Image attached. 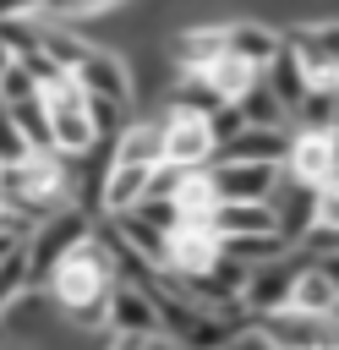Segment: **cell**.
<instances>
[{"mask_svg": "<svg viewBox=\"0 0 339 350\" xmlns=\"http://www.w3.org/2000/svg\"><path fill=\"white\" fill-rule=\"evenodd\" d=\"M284 306H295V312H334L339 306V284L317 268V257L306 252V262H301V273H295V284H290V301Z\"/></svg>", "mask_w": 339, "mask_h": 350, "instance_id": "cell-17", "label": "cell"}, {"mask_svg": "<svg viewBox=\"0 0 339 350\" xmlns=\"http://www.w3.org/2000/svg\"><path fill=\"white\" fill-rule=\"evenodd\" d=\"M44 115H49V131H55V153L66 159H87L98 153V126H93V109H87V93L77 88V77H60L55 88H44Z\"/></svg>", "mask_w": 339, "mask_h": 350, "instance_id": "cell-4", "label": "cell"}, {"mask_svg": "<svg viewBox=\"0 0 339 350\" xmlns=\"http://www.w3.org/2000/svg\"><path fill=\"white\" fill-rule=\"evenodd\" d=\"M77 88L87 93V98H109V104H131L137 98V82H131V66H126V55H115V49H93L77 71Z\"/></svg>", "mask_w": 339, "mask_h": 350, "instance_id": "cell-10", "label": "cell"}, {"mask_svg": "<svg viewBox=\"0 0 339 350\" xmlns=\"http://www.w3.org/2000/svg\"><path fill=\"white\" fill-rule=\"evenodd\" d=\"M235 109L246 115V126H273V131H290V109L273 98V88H268L262 77H257V82L235 98Z\"/></svg>", "mask_w": 339, "mask_h": 350, "instance_id": "cell-22", "label": "cell"}, {"mask_svg": "<svg viewBox=\"0 0 339 350\" xmlns=\"http://www.w3.org/2000/svg\"><path fill=\"white\" fill-rule=\"evenodd\" d=\"M27 153H33V148H27V137L16 131V120H11V109L0 104V170H5V164H22Z\"/></svg>", "mask_w": 339, "mask_h": 350, "instance_id": "cell-27", "label": "cell"}, {"mask_svg": "<svg viewBox=\"0 0 339 350\" xmlns=\"http://www.w3.org/2000/svg\"><path fill=\"white\" fill-rule=\"evenodd\" d=\"M208 170H213L219 202H268V197H273V186H279V164L219 159V164H208Z\"/></svg>", "mask_w": 339, "mask_h": 350, "instance_id": "cell-11", "label": "cell"}, {"mask_svg": "<svg viewBox=\"0 0 339 350\" xmlns=\"http://www.w3.org/2000/svg\"><path fill=\"white\" fill-rule=\"evenodd\" d=\"M312 257H317V268H323V273L339 284V246H334V252H312Z\"/></svg>", "mask_w": 339, "mask_h": 350, "instance_id": "cell-28", "label": "cell"}, {"mask_svg": "<svg viewBox=\"0 0 339 350\" xmlns=\"http://www.w3.org/2000/svg\"><path fill=\"white\" fill-rule=\"evenodd\" d=\"M230 44H224V22H191L170 38V60L175 71H208L213 60H224Z\"/></svg>", "mask_w": 339, "mask_h": 350, "instance_id": "cell-14", "label": "cell"}, {"mask_svg": "<svg viewBox=\"0 0 339 350\" xmlns=\"http://www.w3.org/2000/svg\"><path fill=\"white\" fill-rule=\"evenodd\" d=\"M153 345H159V339H109L104 350H153Z\"/></svg>", "mask_w": 339, "mask_h": 350, "instance_id": "cell-29", "label": "cell"}, {"mask_svg": "<svg viewBox=\"0 0 339 350\" xmlns=\"http://www.w3.org/2000/svg\"><path fill=\"white\" fill-rule=\"evenodd\" d=\"M334 137H339V131H334Z\"/></svg>", "mask_w": 339, "mask_h": 350, "instance_id": "cell-31", "label": "cell"}, {"mask_svg": "<svg viewBox=\"0 0 339 350\" xmlns=\"http://www.w3.org/2000/svg\"><path fill=\"white\" fill-rule=\"evenodd\" d=\"M202 77H208V82H213V88H219L230 104H235V98H241V93H246V88H252L262 71H252V66H246V60H235V55H224V60H213Z\"/></svg>", "mask_w": 339, "mask_h": 350, "instance_id": "cell-25", "label": "cell"}, {"mask_svg": "<svg viewBox=\"0 0 339 350\" xmlns=\"http://www.w3.org/2000/svg\"><path fill=\"white\" fill-rule=\"evenodd\" d=\"M175 213L186 219V213H213L219 208V186H213V170L202 164V170H180V180H175Z\"/></svg>", "mask_w": 339, "mask_h": 350, "instance_id": "cell-20", "label": "cell"}, {"mask_svg": "<svg viewBox=\"0 0 339 350\" xmlns=\"http://www.w3.org/2000/svg\"><path fill=\"white\" fill-rule=\"evenodd\" d=\"M109 164H164V131L153 115H131L120 126V137L109 142Z\"/></svg>", "mask_w": 339, "mask_h": 350, "instance_id": "cell-15", "label": "cell"}, {"mask_svg": "<svg viewBox=\"0 0 339 350\" xmlns=\"http://www.w3.org/2000/svg\"><path fill=\"white\" fill-rule=\"evenodd\" d=\"M290 180L301 186H334L339 175V137L334 131H306V126H290V148H284V164H279Z\"/></svg>", "mask_w": 339, "mask_h": 350, "instance_id": "cell-6", "label": "cell"}, {"mask_svg": "<svg viewBox=\"0 0 339 350\" xmlns=\"http://www.w3.org/2000/svg\"><path fill=\"white\" fill-rule=\"evenodd\" d=\"M213 230L219 235H279L268 202H219L213 208Z\"/></svg>", "mask_w": 339, "mask_h": 350, "instance_id": "cell-19", "label": "cell"}, {"mask_svg": "<svg viewBox=\"0 0 339 350\" xmlns=\"http://www.w3.org/2000/svg\"><path fill=\"white\" fill-rule=\"evenodd\" d=\"M312 202H317V191L301 186V180H290V175L279 170V186H273L268 208H273V224H279V235H284L290 246H306V235H312Z\"/></svg>", "mask_w": 339, "mask_h": 350, "instance_id": "cell-13", "label": "cell"}, {"mask_svg": "<svg viewBox=\"0 0 339 350\" xmlns=\"http://www.w3.org/2000/svg\"><path fill=\"white\" fill-rule=\"evenodd\" d=\"M224 257V235L213 230V213H186L164 230L159 246V273L164 279H197Z\"/></svg>", "mask_w": 339, "mask_h": 350, "instance_id": "cell-2", "label": "cell"}, {"mask_svg": "<svg viewBox=\"0 0 339 350\" xmlns=\"http://www.w3.org/2000/svg\"><path fill=\"white\" fill-rule=\"evenodd\" d=\"M334 317H339V306H334Z\"/></svg>", "mask_w": 339, "mask_h": 350, "instance_id": "cell-30", "label": "cell"}, {"mask_svg": "<svg viewBox=\"0 0 339 350\" xmlns=\"http://www.w3.org/2000/svg\"><path fill=\"white\" fill-rule=\"evenodd\" d=\"M284 49L312 82H339V22H290Z\"/></svg>", "mask_w": 339, "mask_h": 350, "instance_id": "cell-7", "label": "cell"}, {"mask_svg": "<svg viewBox=\"0 0 339 350\" xmlns=\"http://www.w3.org/2000/svg\"><path fill=\"white\" fill-rule=\"evenodd\" d=\"M284 148H290V131H273V126H246L219 159H252V164H284ZM213 159V164H219Z\"/></svg>", "mask_w": 339, "mask_h": 350, "instance_id": "cell-18", "label": "cell"}, {"mask_svg": "<svg viewBox=\"0 0 339 350\" xmlns=\"http://www.w3.org/2000/svg\"><path fill=\"white\" fill-rule=\"evenodd\" d=\"M38 93H44V88H38V77H33L22 60L0 77V104H22V98H38Z\"/></svg>", "mask_w": 339, "mask_h": 350, "instance_id": "cell-26", "label": "cell"}, {"mask_svg": "<svg viewBox=\"0 0 339 350\" xmlns=\"http://www.w3.org/2000/svg\"><path fill=\"white\" fill-rule=\"evenodd\" d=\"M5 109H11V120H16V131L27 137L33 153H55V131H49V115H44V93H38V98H22V104H5Z\"/></svg>", "mask_w": 339, "mask_h": 350, "instance_id": "cell-23", "label": "cell"}, {"mask_svg": "<svg viewBox=\"0 0 339 350\" xmlns=\"http://www.w3.org/2000/svg\"><path fill=\"white\" fill-rule=\"evenodd\" d=\"M224 44H230V55L246 60L252 71H268V66L284 55V27L257 22V16H241V22H224Z\"/></svg>", "mask_w": 339, "mask_h": 350, "instance_id": "cell-12", "label": "cell"}, {"mask_svg": "<svg viewBox=\"0 0 339 350\" xmlns=\"http://www.w3.org/2000/svg\"><path fill=\"white\" fill-rule=\"evenodd\" d=\"M284 252H295L284 235H224V257H235V262H246V268L273 262V257H284Z\"/></svg>", "mask_w": 339, "mask_h": 350, "instance_id": "cell-24", "label": "cell"}, {"mask_svg": "<svg viewBox=\"0 0 339 350\" xmlns=\"http://www.w3.org/2000/svg\"><path fill=\"white\" fill-rule=\"evenodd\" d=\"M104 334L109 339H164L159 334V306L142 284H115L109 312H104Z\"/></svg>", "mask_w": 339, "mask_h": 350, "instance_id": "cell-9", "label": "cell"}, {"mask_svg": "<svg viewBox=\"0 0 339 350\" xmlns=\"http://www.w3.org/2000/svg\"><path fill=\"white\" fill-rule=\"evenodd\" d=\"M159 170V164H153ZM148 164H109L104 159V175H98V213H126L148 197Z\"/></svg>", "mask_w": 339, "mask_h": 350, "instance_id": "cell-16", "label": "cell"}, {"mask_svg": "<svg viewBox=\"0 0 339 350\" xmlns=\"http://www.w3.org/2000/svg\"><path fill=\"white\" fill-rule=\"evenodd\" d=\"M262 82L273 88V98H279V104H284L290 115H295V109H301V98L312 93V77H306V71L295 66V55H290V49H284V55H279V60H273V66L262 71Z\"/></svg>", "mask_w": 339, "mask_h": 350, "instance_id": "cell-21", "label": "cell"}, {"mask_svg": "<svg viewBox=\"0 0 339 350\" xmlns=\"http://www.w3.org/2000/svg\"><path fill=\"white\" fill-rule=\"evenodd\" d=\"M153 120H159V131H164V164H175V170H202V164H213L219 159V142H213V131H208V115H191V109H180V104H159L153 109Z\"/></svg>", "mask_w": 339, "mask_h": 350, "instance_id": "cell-5", "label": "cell"}, {"mask_svg": "<svg viewBox=\"0 0 339 350\" xmlns=\"http://www.w3.org/2000/svg\"><path fill=\"white\" fill-rule=\"evenodd\" d=\"M301 262H306V252L295 246V252H284V257H273V262H257V268H246L241 306H246L252 317H262V312L284 306V301H290V284H295V273H301Z\"/></svg>", "mask_w": 339, "mask_h": 350, "instance_id": "cell-8", "label": "cell"}, {"mask_svg": "<svg viewBox=\"0 0 339 350\" xmlns=\"http://www.w3.org/2000/svg\"><path fill=\"white\" fill-rule=\"evenodd\" d=\"M115 284H120V273H115V257H109L98 224H93L82 241H71V246L55 257V268L44 273V295H49L55 312H60L71 328H82V334H104V312H109Z\"/></svg>", "mask_w": 339, "mask_h": 350, "instance_id": "cell-1", "label": "cell"}, {"mask_svg": "<svg viewBox=\"0 0 339 350\" xmlns=\"http://www.w3.org/2000/svg\"><path fill=\"white\" fill-rule=\"evenodd\" d=\"M252 339L262 350H339V317L334 312L273 306V312L252 317Z\"/></svg>", "mask_w": 339, "mask_h": 350, "instance_id": "cell-3", "label": "cell"}]
</instances>
